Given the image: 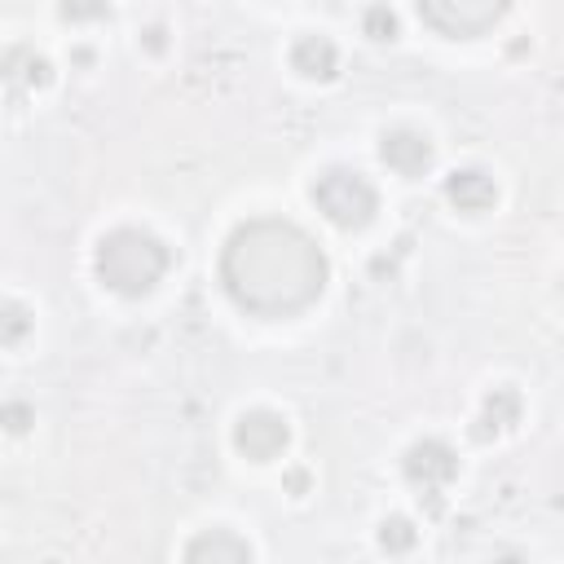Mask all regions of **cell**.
<instances>
[{
    "mask_svg": "<svg viewBox=\"0 0 564 564\" xmlns=\"http://www.w3.org/2000/svg\"><path fill=\"white\" fill-rule=\"evenodd\" d=\"M326 256L295 225L278 216L242 220L220 251V282L229 300L256 317H291L326 291Z\"/></svg>",
    "mask_w": 564,
    "mask_h": 564,
    "instance_id": "obj_1",
    "label": "cell"
},
{
    "mask_svg": "<svg viewBox=\"0 0 564 564\" xmlns=\"http://www.w3.org/2000/svg\"><path fill=\"white\" fill-rule=\"evenodd\" d=\"M401 471H405V480H410L414 489L436 494V489H445V485L454 480L458 458H454V449H449L445 441H419V445H410V449H405Z\"/></svg>",
    "mask_w": 564,
    "mask_h": 564,
    "instance_id": "obj_5",
    "label": "cell"
},
{
    "mask_svg": "<svg viewBox=\"0 0 564 564\" xmlns=\"http://www.w3.org/2000/svg\"><path fill=\"white\" fill-rule=\"evenodd\" d=\"M286 441H291V427H286V419L273 414V410H247V414L234 423V445H238V454H247L251 463L278 458V454L286 449Z\"/></svg>",
    "mask_w": 564,
    "mask_h": 564,
    "instance_id": "obj_4",
    "label": "cell"
},
{
    "mask_svg": "<svg viewBox=\"0 0 564 564\" xmlns=\"http://www.w3.org/2000/svg\"><path fill=\"white\" fill-rule=\"evenodd\" d=\"M31 423H35V414L26 401H0V427L4 432H26Z\"/></svg>",
    "mask_w": 564,
    "mask_h": 564,
    "instance_id": "obj_16",
    "label": "cell"
},
{
    "mask_svg": "<svg viewBox=\"0 0 564 564\" xmlns=\"http://www.w3.org/2000/svg\"><path fill=\"white\" fill-rule=\"evenodd\" d=\"M313 203L322 207V216L339 229H361L370 225V216L379 212V194L361 172L348 167H330L313 181Z\"/></svg>",
    "mask_w": 564,
    "mask_h": 564,
    "instance_id": "obj_3",
    "label": "cell"
},
{
    "mask_svg": "<svg viewBox=\"0 0 564 564\" xmlns=\"http://www.w3.org/2000/svg\"><path fill=\"white\" fill-rule=\"evenodd\" d=\"M379 159L401 176H419L432 163V141L423 132H414V128H392L379 141Z\"/></svg>",
    "mask_w": 564,
    "mask_h": 564,
    "instance_id": "obj_7",
    "label": "cell"
},
{
    "mask_svg": "<svg viewBox=\"0 0 564 564\" xmlns=\"http://www.w3.org/2000/svg\"><path fill=\"white\" fill-rule=\"evenodd\" d=\"M31 335V313L13 300H0V344H22Z\"/></svg>",
    "mask_w": 564,
    "mask_h": 564,
    "instance_id": "obj_13",
    "label": "cell"
},
{
    "mask_svg": "<svg viewBox=\"0 0 564 564\" xmlns=\"http://www.w3.org/2000/svg\"><path fill=\"white\" fill-rule=\"evenodd\" d=\"M419 18L436 26L441 35H480L502 18V4H458V0H432L419 4Z\"/></svg>",
    "mask_w": 564,
    "mask_h": 564,
    "instance_id": "obj_6",
    "label": "cell"
},
{
    "mask_svg": "<svg viewBox=\"0 0 564 564\" xmlns=\"http://www.w3.org/2000/svg\"><path fill=\"white\" fill-rule=\"evenodd\" d=\"M366 35H375V40H392V35H397V13L383 9V4H370V9H366Z\"/></svg>",
    "mask_w": 564,
    "mask_h": 564,
    "instance_id": "obj_15",
    "label": "cell"
},
{
    "mask_svg": "<svg viewBox=\"0 0 564 564\" xmlns=\"http://www.w3.org/2000/svg\"><path fill=\"white\" fill-rule=\"evenodd\" d=\"M185 564H251V546L234 529H203L189 538Z\"/></svg>",
    "mask_w": 564,
    "mask_h": 564,
    "instance_id": "obj_8",
    "label": "cell"
},
{
    "mask_svg": "<svg viewBox=\"0 0 564 564\" xmlns=\"http://www.w3.org/2000/svg\"><path fill=\"white\" fill-rule=\"evenodd\" d=\"M516 419H520V397H516L511 388H494V392L485 397L480 419H476V436H494V432L511 427Z\"/></svg>",
    "mask_w": 564,
    "mask_h": 564,
    "instance_id": "obj_12",
    "label": "cell"
},
{
    "mask_svg": "<svg viewBox=\"0 0 564 564\" xmlns=\"http://www.w3.org/2000/svg\"><path fill=\"white\" fill-rule=\"evenodd\" d=\"M0 79H9L18 88H40V84H48V62L31 44H13L0 53Z\"/></svg>",
    "mask_w": 564,
    "mask_h": 564,
    "instance_id": "obj_11",
    "label": "cell"
},
{
    "mask_svg": "<svg viewBox=\"0 0 564 564\" xmlns=\"http://www.w3.org/2000/svg\"><path fill=\"white\" fill-rule=\"evenodd\" d=\"M445 198L458 207V212H489L494 203H498V185H494V176H485L480 167H458V172H449V181H445Z\"/></svg>",
    "mask_w": 564,
    "mask_h": 564,
    "instance_id": "obj_9",
    "label": "cell"
},
{
    "mask_svg": "<svg viewBox=\"0 0 564 564\" xmlns=\"http://www.w3.org/2000/svg\"><path fill=\"white\" fill-rule=\"evenodd\" d=\"M291 66L304 75V79H330L335 66H339V53L326 35H300L291 44Z\"/></svg>",
    "mask_w": 564,
    "mask_h": 564,
    "instance_id": "obj_10",
    "label": "cell"
},
{
    "mask_svg": "<svg viewBox=\"0 0 564 564\" xmlns=\"http://www.w3.org/2000/svg\"><path fill=\"white\" fill-rule=\"evenodd\" d=\"M414 524L405 520V516H392V520H383L379 524V546L388 551V555H401V551H410L414 546Z\"/></svg>",
    "mask_w": 564,
    "mask_h": 564,
    "instance_id": "obj_14",
    "label": "cell"
},
{
    "mask_svg": "<svg viewBox=\"0 0 564 564\" xmlns=\"http://www.w3.org/2000/svg\"><path fill=\"white\" fill-rule=\"evenodd\" d=\"M93 269L101 278L106 291L115 295H145L163 269H167V247L145 234V229H115L97 242V256H93Z\"/></svg>",
    "mask_w": 564,
    "mask_h": 564,
    "instance_id": "obj_2",
    "label": "cell"
}]
</instances>
